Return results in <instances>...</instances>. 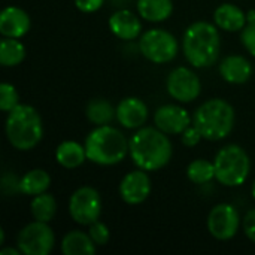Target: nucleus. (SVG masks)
Instances as JSON below:
<instances>
[{"label":"nucleus","mask_w":255,"mask_h":255,"mask_svg":"<svg viewBox=\"0 0 255 255\" xmlns=\"http://www.w3.org/2000/svg\"><path fill=\"white\" fill-rule=\"evenodd\" d=\"M148 118L146 105L137 97H127L117 106V120L126 128H140Z\"/></svg>","instance_id":"obj_14"},{"label":"nucleus","mask_w":255,"mask_h":255,"mask_svg":"<svg viewBox=\"0 0 255 255\" xmlns=\"http://www.w3.org/2000/svg\"><path fill=\"white\" fill-rule=\"evenodd\" d=\"M244 232H245L247 238L255 244V208L248 211L244 218Z\"/></svg>","instance_id":"obj_31"},{"label":"nucleus","mask_w":255,"mask_h":255,"mask_svg":"<svg viewBox=\"0 0 255 255\" xmlns=\"http://www.w3.org/2000/svg\"><path fill=\"white\" fill-rule=\"evenodd\" d=\"M241 40L245 46V49L255 57V9H251L247 13V24L242 28Z\"/></svg>","instance_id":"obj_27"},{"label":"nucleus","mask_w":255,"mask_h":255,"mask_svg":"<svg viewBox=\"0 0 255 255\" xmlns=\"http://www.w3.org/2000/svg\"><path fill=\"white\" fill-rule=\"evenodd\" d=\"M221 39L218 28L206 21L191 24L182 39V51L194 67H211L220 57Z\"/></svg>","instance_id":"obj_2"},{"label":"nucleus","mask_w":255,"mask_h":255,"mask_svg":"<svg viewBox=\"0 0 255 255\" xmlns=\"http://www.w3.org/2000/svg\"><path fill=\"white\" fill-rule=\"evenodd\" d=\"M22 254L21 251H19V248L18 250H15V248H4V250H1L0 251V255H19Z\"/></svg>","instance_id":"obj_33"},{"label":"nucleus","mask_w":255,"mask_h":255,"mask_svg":"<svg viewBox=\"0 0 255 255\" xmlns=\"http://www.w3.org/2000/svg\"><path fill=\"white\" fill-rule=\"evenodd\" d=\"M109 28L117 37L123 40H133L139 37L142 31V21L131 10L120 9L109 18Z\"/></svg>","instance_id":"obj_16"},{"label":"nucleus","mask_w":255,"mask_h":255,"mask_svg":"<svg viewBox=\"0 0 255 255\" xmlns=\"http://www.w3.org/2000/svg\"><path fill=\"white\" fill-rule=\"evenodd\" d=\"M87 158L99 166H114L121 163L130 152L126 136L108 124L97 126L85 139Z\"/></svg>","instance_id":"obj_3"},{"label":"nucleus","mask_w":255,"mask_h":255,"mask_svg":"<svg viewBox=\"0 0 255 255\" xmlns=\"http://www.w3.org/2000/svg\"><path fill=\"white\" fill-rule=\"evenodd\" d=\"M6 136L18 151L33 149L43 136V126L39 112L30 105H18L6 118Z\"/></svg>","instance_id":"obj_4"},{"label":"nucleus","mask_w":255,"mask_h":255,"mask_svg":"<svg viewBox=\"0 0 255 255\" xmlns=\"http://www.w3.org/2000/svg\"><path fill=\"white\" fill-rule=\"evenodd\" d=\"M88 235L91 236V239L94 241L96 245L99 247H103L109 242V238H111V233H109V229L106 224L100 223V221H96L90 226V230H88Z\"/></svg>","instance_id":"obj_29"},{"label":"nucleus","mask_w":255,"mask_h":255,"mask_svg":"<svg viewBox=\"0 0 255 255\" xmlns=\"http://www.w3.org/2000/svg\"><path fill=\"white\" fill-rule=\"evenodd\" d=\"M202 134H200V131L193 126H190L188 128H185L184 131H182V143L185 145V146H188V148H193V146H196V145H199V142L202 140Z\"/></svg>","instance_id":"obj_30"},{"label":"nucleus","mask_w":255,"mask_h":255,"mask_svg":"<svg viewBox=\"0 0 255 255\" xmlns=\"http://www.w3.org/2000/svg\"><path fill=\"white\" fill-rule=\"evenodd\" d=\"M61 253L64 255H93L96 253V244L90 235L73 230L63 238Z\"/></svg>","instance_id":"obj_19"},{"label":"nucleus","mask_w":255,"mask_h":255,"mask_svg":"<svg viewBox=\"0 0 255 255\" xmlns=\"http://www.w3.org/2000/svg\"><path fill=\"white\" fill-rule=\"evenodd\" d=\"M155 127L166 134H182L191 124L188 111L179 105H164L155 111L154 115Z\"/></svg>","instance_id":"obj_12"},{"label":"nucleus","mask_w":255,"mask_h":255,"mask_svg":"<svg viewBox=\"0 0 255 255\" xmlns=\"http://www.w3.org/2000/svg\"><path fill=\"white\" fill-rule=\"evenodd\" d=\"M55 244V236L48 223L27 224L16 238V247L24 255H48Z\"/></svg>","instance_id":"obj_8"},{"label":"nucleus","mask_w":255,"mask_h":255,"mask_svg":"<svg viewBox=\"0 0 255 255\" xmlns=\"http://www.w3.org/2000/svg\"><path fill=\"white\" fill-rule=\"evenodd\" d=\"M151 194V179L146 170H133L127 173L120 184V196L127 205H140Z\"/></svg>","instance_id":"obj_13"},{"label":"nucleus","mask_w":255,"mask_h":255,"mask_svg":"<svg viewBox=\"0 0 255 255\" xmlns=\"http://www.w3.org/2000/svg\"><path fill=\"white\" fill-rule=\"evenodd\" d=\"M19 105V96L12 84L3 82L0 85V109L3 112H10Z\"/></svg>","instance_id":"obj_28"},{"label":"nucleus","mask_w":255,"mask_h":255,"mask_svg":"<svg viewBox=\"0 0 255 255\" xmlns=\"http://www.w3.org/2000/svg\"><path fill=\"white\" fill-rule=\"evenodd\" d=\"M251 193H253V197L255 199V181H254V184H253V190H251Z\"/></svg>","instance_id":"obj_35"},{"label":"nucleus","mask_w":255,"mask_h":255,"mask_svg":"<svg viewBox=\"0 0 255 255\" xmlns=\"http://www.w3.org/2000/svg\"><path fill=\"white\" fill-rule=\"evenodd\" d=\"M241 224L238 209L229 203H220L209 212L208 230L212 238L218 241H229L236 236Z\"/></svg>","instance_id":"obj_11"},{"label":"nucleus","mask_w":255,"mask_h":255,"mask_svg":"<svg viewBox=\"0 0 255 255\" xmlns=\"http://www.w3.org/2000/svg\"><path fill=\"white\" fill-rule=\"evenodd\" d=\"M51 185V176L43 169H33L19 179V191L25 196H37L46 193Z\"/></svg>","instance_id":"obj_22"},{"label":"nucleus","mask_w":255,"mask_h":255,"mask_svg":"<svg viewBox=\"0 0 255 255\" xmlns=\"http://www.w3.org/2000/svg\"><path fill=\"white\" fill-rule=\"evenodd\" d=\"M167 93L181 103H190L200 96L202 82L188 67H176L167 76Z\"/></svg>","instance_id":"obj_10"},{"label":"nucleus","mask_w":255,"mask_h":255,"mask_svg":"<svg viewBox=\"0 0 255 255\" xmlns=\"http://www.w3.org/2000/svg\"><path fill=\"white\" fill-rule=\"evenodd\" d=\"M30 16L16 6H7L0 13V33L4 37L19 39L30 30Z\"/></svg>","instance_id":"obj_15"},{"label":"nucleus","mask_w":255,"mask_h":255,"mask_svg":"<svg viewBox=\"0 0 255 255\" xmlns=\"http://www.w3.org/2000/svg\"><path fill=\"white\" fill-rule=\"evenodd\" d=\"M139 15L151 22H161L173 12L172 0H137Z\"/></svg>","instance_id":"obj_21"},{"label":"nucleus","mask_w":255,"mask_h":255,"mask_svg":"<svg viewBox=\"0 0 255 255\" xmlns=\"http://www.w3.org/2000/svg\"><path fill=\"white\" fill-rule=\"evenodd\" d=\"M87 118L96 126H105L117 117V109L105 99H93L87 105Z\"/></svg>","instance_id":"obj_25"},{"label":"nucleus","mask_w":255,"mask_h":255,"mask_svg":"<svg viewBox=\"0 0 255 255\" xmlns=\"http://www.w3.org/2000/svg\"><path fill=\"white\" fill-rule=\"evenodd\" d=\"M236 114L233 106L223 99L205 102L193 115V126L206 140H221L227 137L235 126Z\"/></svg>","instance_id":"obj_5"},{"label":"nucleus","mask_w":255,"mask_h":255,"mask_svg":"<svg viewBox=\"0 0 255 255\" xmlns=\"http://www.w3.org/2000/svg\"><path fill=\"white\" fill-rule=\"evenodd\" d=\"M220 75L230 84H245L253 75V66L242 55H229L220 64Z\"/></svg>","instance_id":"obj_17"},{"label":"nucleus","mask_w":255,"mask_h":255,"mask_svg":"<svg viewBox=\"0 0 255 255\" xmlns=\"http://www.w3.org/2000/svg\"><path fill=\"white\" fill-rule=\"evenodd\" d=\"M25 58V46L15 37H4L0 43V63L4 67H13Z\"/></svg>","instance_id":"obj_23"},{"label":"nucleus","mask_w":255,"mask_h":255,"mask_svg":"<svg viewBox=\"0 0 255 255\" xmlns=\"http://www.w3.org/2000/svg\"><path fill=\"white\" fill-rule=\"evenodd\" d=\"M187 176L194 184H208L215 178V166L203 158L194 160L187 167Z\"/></svg>","instance_id":"obj_26"},{"label":"nucleus","mask_w":255,"mask_h":255,"mask_svg":"<svg viewBox=\"0 0 255 255\" xmlns=\"http://www.w3.org/2000/svg\"><path fill=\"white\" fill-rule=\"evenodd\" d=\"M139 49L142 55L155 64L172 61L178 54L176 37L163 28H151L140 36Z\"/></svg>","instance_id":"obj_7"},{"label":"nucleus","mask_w":255,"mask_h":255,"mask_svg":"<svg viewBox=\"0 0 255 255\" xmlns=\"http://www.w3.org/2000/svg\"><path fill=\"white\" fill-rule=\"evenodd\" d=\"M69 214L72 220L81 226H91L99 221L102 214V199L96 188L81 187L69 200Z\"/></svg>","instance_id":"obj_9"},{"label":"nucleus","mask_w":255,"mask_h":255,"mask_svg":"<svg viewBox=\"0 0 255 255\" xmlns=\"http://www.w3.org/2000/svg\"><path fill=\"white\" fill-rule=\"evenodd\" d=\"M133 163L146 172L167 166L172 158V143L164 131L157 127H140L128 140Z\"/></svg>","instance_id":"obj_1"},{"label":"nucleus","mask_w":255,"mask_h":255,"mask_svg":"<svg viewBox=\"0 0 255 255\" xmlns=\"http://www.w3.org/2000/svg\"><path fill=\"white\" fill-rule=\"evenodd\" d=\"M215 179L224 187H239L245 184L251 172V160L239 145H226L214 161Z\"/></svg>","instance_id":"obj_6"},{"label":"nucleus","mask_w":255,"mask_h":255,"mask_svg":"<svg viewBox=\"0 0 255 255\" xmlns=\"http://www.w3.org/2000/svg\"><path fill=\"white\" fill-rule=\"evenodd\" d=\"M103 3H105V0H75L76 7L85 13H91V12L99 10L103 6Z\"/></svg>","instance_id":"obj_32"},{"label":"nucleus","mask_w":255,"mask_h":255,"mask_svg":"<svg viewBox=\"0 0 255 255\" xmlns=\"http://www.w3.org/2000/svg\"><path fill=\"white\" fill-rule=\"evenodd\" d=\"M30 211L31 215L36 221H42V223H49L57 212V202L54 199V196L48 194V193H42L33 197L31 205H30Z\"/></svg>","instance_id":"obj_24"},{"label":"nucleus","mask_w":255,"mask_h":255,"mask_svg":"<svg viewBox=\"0 0 255 255\" xmlns=\"http://www.w3.org/2000/svg\"><path fill=\"white\" fill-rule=\"evenodd\" d=\"M55 160L60 166L66 169H76L81 164H84V161L88 158H87L85 146H82L75 140H66L57 146Z\"/></svg>","instance_id":"obj_20"},{"label":"nucleus","mask_w":255,"mask_h":255,"mask_svg":"<svg viewBox=\"0 0 255 255\" xmlns=\"http://www.w3.org/2000/svg\"><path fill=\"white\" fill-rule=\"evenodd\" d=\"M214 21L217 27L226 31H242L247 24V13H244V10L236 4L224 3L215 9Z\"/></svg>","instance_id":"obj_18"},{"label":"nucleus","mask_w":255,"mask_h":255,"mask_svg":"<svg viewBox=\"0 0 255 255\" xmlns=\"http://www.w3.org/2000/svg\"><path fill=\"white\" fill-rule=\"evenodd\" d=\"M0 244H4V232L0 230Z\"/></svg>","instance_id":"obj_34"}]
</instances>
